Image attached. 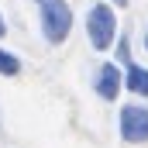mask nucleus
<instances>
[{
  "mask_svg": "<svg viewBox=\"0 0 148 148\" xmlns=\"http://www.w3.org/2000/svg\"><path fill=\"white\" fill-rule=\"evenodd\" d=\"M0 131H3V114H0Z\"/></svg>",
  "mask_w": 148,
  "mask_h": 148,
  "instance_id": "9b49d317",
  "label": "nucleus"
},
{
  "mask_svg": "<svg viewBox=\"0 0 148 148\" xmlns=\"http://www.w3.org/2000/svg\"><path fill=\"white\" fill-rule=\"evenodd\" d=\"M121 66L117 62H100V69L93 73V93L103 100V103H114L121 97Z\"/></svg>",
  "mask_w": 148,
  "mask_h": 148,
  "instance_id": "20e7f679",
  "label": "nucleus"
},
{
  "mask_svg": "<svg viewBox=\"0 0 148 148\" xmlns=\"http://www.w3.org/2000/svg\"><path fill=\"white\" fill-rule=\"evenodd\" d=\"M38 24H41V38L45 45H62L73 35L76 14L66 0H41L38 3Z\"/></svg>",
  "mask_w": 148,
  "mask_h": 148,
  "instance_id": "f257e3e1",
  "label": "nucleus"
},
{
  "mask_svg": "<svg viewBox=\"0 0 148 148\" xmlns=\"http://www.w3.org/2000/svg\"><path fill=\"white\" fill-rule=\"evenodd\" d=\"M107 3H117V7H127V0H107Z\"/></svg>",
  "mask_w": 148,
  "mask_h": 148,
  "instance_id": "9d476101",
  "label": "nucleus"
},
{
  "mask_svg": "<svg viewBox=\"0 0 148 148\" xmlns=\"http://www.w3.org/2000/svg\"><path fill=\"white\" fill-rule=\"evenodd\" d=\"M141 45H145V52H148V24H145V31H141Z\"/></svg>",
  "mask_w": 148,
  "mask_h": 148,
  "instance_id": "1a4fd4ad",
  "label": "nucleus"
},
{
  "mask_svg": "<svg viewBox=\"0 0 148 148\" xmlns=\"http://www.w3.org/2000/svg\"><path fill=\"white\" fill-rule=\"evenodd\" d=\"M0 38H7V21H3V14H0Z\"/></svg>",
  "mask_w": 148,
  "mask_h": 148,
  "instance_id": "6e6552de",
  "label": "nucleus"
},
{
  "mask_svg": "<svg viewBox=\"0 0 148 148\" xmlns=\"http://www.w3.org/2000/svg\"><path fill=\"white\" fill-rule=\"evenodd\" d=\"M117 134L127 145H148V107L127 103L117 110Z\"/></svg>",
  "mask_w": 148,
  "mask_h": 148,
  "instance_id": "7ed1b4c3",
  "label": "nucleus"
},
{
  "mask_svg": "<svg viewBox=\"0 0 148 148\" xmlns=\"http://www.w3.org/2000/svg\"><path fill=\"white\" fill-rule=\"evenodd\" d=\"M35 3H41V0H35Z\"/></svg>",
  "mask_w": 148,
  "mask_h": 148,
  "instance_id": "f8f14e48",
  "label": "nucleus"
},
{
  "mask_svg": "<svg viewBox=\"0 0 148 148\" xmlns=\"http://www.w3.org/2000/svg\"><path fill=\"white\" fill-rule=\"evenodd\" d=\"M121 86L134 97H148V66H138L134 59L121 66Z\"/></svg>",
  "mask_w": 148,
  "mask_h": 148,
  "instance_id": "39448f33",
  "label": "nucleus"
},
{
  "mask_svg": "<svg viewBox=\"0 0 148 148\" xmlns=\"http://www.w3.org/2000/svg\"><path fill=\"white\" fill-rule=\"evenodd\" d=\"M110 48H117V62H121V66H127V62H131V38H127V35H121V31H117V38H114Z\"/></svg>",
  "mask_w": 148,
  "mask_h": 148,
  "instance_id": "0eeeda50",
  "label": "nucleus"
},
{
  "mask_svg": "<svg viewBox=\"0 0 148 148\" xmlns=\"http://www.w3.org/2000/svg\"><path fill=\"white\" fill-rule=\"evenodd\" d=\"M21 59L14 55V52H7V48H0V76H7V79H14V76H21Z\"/></svg>",
  "mask_w": 148,
  "mask_h": 148,
  "instance_id": "423d86ee",
  "label": "nucleus"
},
{
  "mask_svg": "<svg viewBox=\"0 0 148 148\" xmlns=\"http://www.w3.org/2000/svg\"><path fill=\"white\" fill-rule=\"evenodd\" d=\"M117 14H114V3H93L90 14H86V38L97 52H110L114 38H117Z\"/></svg>",
  "mask_w": 148,
  "mask_h": 148,
  "instance_id": "f03ea898",
  "label": "nucleus"
}]
</instances>
